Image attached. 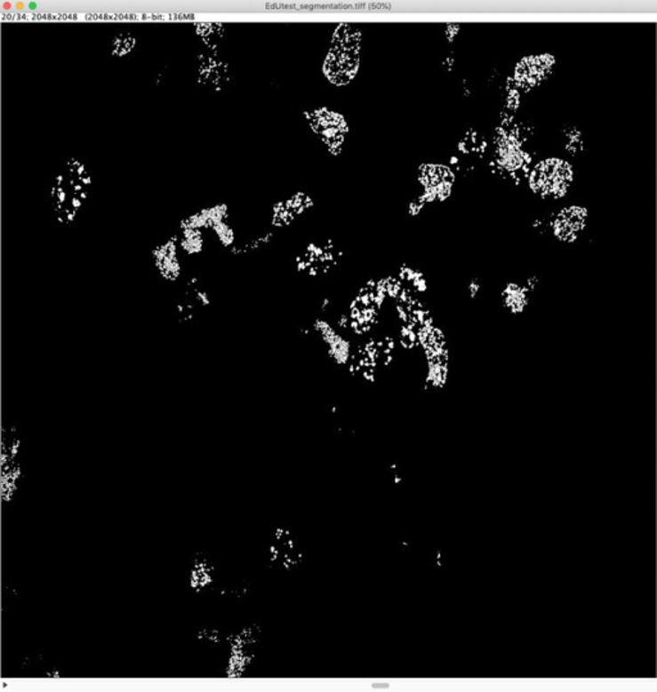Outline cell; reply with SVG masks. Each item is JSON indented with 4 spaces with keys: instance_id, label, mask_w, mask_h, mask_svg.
<instances>
[{
    "instance_id": "obj_12",
    "label": "cell",
    "mask_w": 657,
    "mask_h": 692,
    "mask_svg": "<svg viewBox=\"0 0 657 692\" xmlns=\"http://www.w3.org/2000/svg\"><path fill=\"white\" fill-rule=\"evenodd\" d=\"M482 282H480L477 278H471L470 280H469L468 283H466L465 286V292L466 295H468L469 300L474 301L477 300V297H479L480 294H482Z\"/></svg>"
},
{
    "instance_id": "obj_1",
    "label": "cell",
    "mask_w": 657,
    "mask_h": 692,
    "mask_svg": "<svg viewBox=\"0 0 657 692\" xmlns=\"http://www.w3.org/2000/svg\"><path fill=\"white\" fill-rule=\"evenodd\" d=\"M91 176L79 161H69L52 188V205L63 224L74 221L88 196Z\"/></svg>"
},
{
    "instance_id": "obj_9",
    "label": "cell",
    "mask_w": 657,
    "mask_h": 692,
    "mask_svg": "<svg viewBox=\"0 0 657 692\" xmlns=\"http://www.w3.org/2000/svg\"><path fill=\"white\" fill-rule=\"evenodd\" d=\"M501 306L511 315L524 312L529 302V292L526 286L517 283H508L500 294Z\"/></svg>"
},
{
    "instance_id": "obj_3",
    "label": "cell",
    "mask_w": 657,
    "mask_h": 692,
    "mask_svg": "<svg viewBox=\"0 0 657 692\" xmlns=\"http://www.w3.org/2000/svg\"><path fill=\"white\" fill-rule=\"evenodd\" d=\"M309 335L320 342L325 355L338 367L352 366L356 358L355 343L349 334L328 317H316L308 326Z\"/></svg>"
},
{
    "instance_id": "obj_8",
    "label": "cell",
    "mask_w": 657,
    "mask_h": 692,
    "mask_svg": "<svg viewBox=\"0 0 657 692\" xmlns=\"http://www.w3.org/2000/svg\"><path fill=\"white\" fill-rule=\"evenodd\" d=\"M314 205V202L307 194L298 193L285 202H280L275 205L272 213V225L282 228L291 224L292 221Z\"/></svg>"
},
{
    "instance_id": "obj_10",
    "label": "cell",
    "mask_w": 657,
    "mask_h": 692,
    "mask_svg": "<svg viewBox=\"0 0 657 692\" xmlns=\"http://www.w3.org/2000/svg\"><path fill=\"white\" fill-rule=\"evenodd\" d=\"M543 60L542 58L533 57L526 58L517 65V80L523 85H533L541 79L543 74Z\"/></svg>"
},
{
    "instance_id": "obj_7",
    "label": "cell",
    "mask_w": 657,
    "mask_h": 692,
    "mask_svg": "<svg viewBox=\"0 0 657 692\" xmlns=\"http://www.w3.org/2000/svg\"><path fill=\"white\" fill-rule=\"evenodd\" d=\"M178 245L179 238L178 237H175V238L170 239L169 242L164 243V245H159V247L156 248L155 252H153L156 268L158 269L159 274H161L164 279L169 280V282H173V280L178 279L181 273L180 262H179Z\"/></svg>"
},
{
    "instance_id": "obj_6",
    "label": "cell",
    "mask_w": 657,
    "mask_h": 692,
    "mask_svg": "<svg viewBox=\"0 0 657 692\" xmlns=\"http://www.w3.org/2000/svg\"><path fill=\"white\" fill-rule=\"evenodd\" d=\"M309 124L330 150L340 149L349 133V125L343 116L328 109L312 112Z\"/></svg>"
},
{
    "instance_id": "obj_4",
    "label": "cell",
    "mask_w": 657,
    "mask_h": 692,
    "mask_svg": "<svg viewBox=\"0 0 657 692\" xmlns=\"http://www.w3.org/2000/svg\"><path fill=\"white\" fill-rule=\"evenodd\" d=\"M572 181V171L560 159H547L533 170L531 187L543 197H561Z\"/></svg>"
},
{
    "instance_id": "obj_2",
    "label": "cell",
    "mask_w": 657,
    "mask_h": 692,
    "mask_svg": "<svg viewBox=\"0 0 657 692\" xmlns=\"http://www.w3.org/2000/svg\"><path fill=\"white\" fill-rule=\"evenodd\" d=\"M349 26H341L337 31L334 46L326 57L324 71L326 77L337 85H344L357 74L358 65V33Z\"/></svg>"
},
{
    "instance_id": "obj_5",
    "label": "cell",
    "mask_w": 657,
    "mask_h": 692,
    "mask_svg": "<svg viewBox=\"0 0 657 692\" xmlns=\"http://www.w3.org/2000/svg\"><path fill=\"white\" fill-rule=\"evenodd\" d=\"M454 176L453 171L441 165H425L420 170L419 181L422 194L418 197L422 204H438L445 201L453 193Z\"/></svg>"
},
{
    "instance_id": "obj_11",
    "label": "cell",
    "mask_w": 657,
    "mask_h": 692,
    "mask_svg": "<svg viewBox=\"0 0 657 692\" xmlns=\"http://www.w3.org/2000/svg\"><path fill=\"white\" fill-rule=\"evenodd\" d=\"M182 233L179 239V245L188 254L199 253L204 248V237L201 229L181 228Z\"/></svg>"
}]
</instances>
